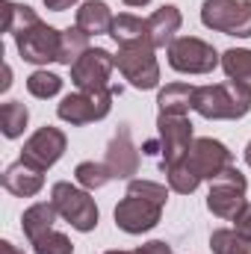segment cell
I'll list each match as a JSON object with an SVG mask.
<instances>
[{
    "label": "cell",
    "instance_id": "9c48e42d",
    "mask_svg": "<svg viewBox=\"0 0 251 254\" xmlns=\"http://www.w3.org/2000/svg\"><path fill=\"white\" fill-rule=\"evenodd\" d=\"M116 68V57L104 48H89L77 63L71 65V83L80 92L110 89V74Z\"/></svg>",
    "mask_w": 251,
    "mask_h": 254
},
{
    "label": "cell",
    "instance_id": "ffe728a7",
    "mask_svg": "<svg viewBox=\"0 0 251 254\" xmlns=\"http://www.w3.org/2000/svg\"><path fill=\"white\" fill-rule=\"evenodd\" d=\"M110 36L119 42V48H125V45H142V42L151 45V36H148V18H136V15H130V12H122V15L113 21Z\"/></svg>",
    "mask_w": 251,
    "mask_h": 254
},
{
    "label": "cell",
    "instance_id": "4316f807",
    "mask_svg": "<svg viewBox=\"0 0 251 254\" xmlns=\"http://www.w3.org/2000/svg\"><path fill=\"white\" fill-rule=\"evenodd\" d=\"M166 178H169V187L175 192H181V195H192V192L198 190V184H201V181L195 178V172L189 169L184 160L166 166Z\"/></svg>",
    "mask_w": 251,
    "mask_h": 254
},
{
    "label": "cell",
    "instance_id": "8992f818",
    "mask_svg": "<svg viewBox=\"0 0 251 254\" xmlns=\"http://www.w3.org/2000/svg\"><path fill=\"white\" fill-rule=\"evenodd\" d=\"M116 68L136 89H154L160 83V65H157V57H154V45H148V42L119 48Z\"/></svg>",
    "mask_w": 251,
    "mask_h": 254
},
{
    "label": "cell",
    "instance_id": "7c38bea8",
    "mask_svg": "<svg viewBox=\"0 0 251 254\" xmlns=\"http://www.w3.org/2000/svg\"><path fill=\"white\" fill-rule=\"evenodd\" d=\"M65 148H68V139H65L63 130H60V127L45 125L24 142L21 160L30 163V166H36V169H42V172H48V169H51V166L65 154Z\"/></svg>",
    "mask_w": 251,
    "mask_h": 254
},
{
    "label": "cell",
    "instance_id": "d590c367",
    "mask_svg": "<svg viewBox=\"0 0 251 254\" xmlns=\"http://www.w3.org/2000/svg\"><path fill=\"white\" fill-rule=\"evenodd\" d=\"M246 163H249V166H251V142H249V145H246Z\"/></svg>",
    "mask_w": 251,
    "mask_h": 254
},
{
    "label": "cell",
    "instance_id": "5b68a950",
    "mask_svg": "<svg viewBox=\"0 0 251 254\" xmlns=\"http://www.w3.org/2000/svg\"><path fill=\"white\" fill-rule=\"evenodd\" d=\"M204 27L225 36H251V0H204L201 6Z\"/></svg>",
    "mask_w": 251,
    "mask_h": 254
},
{
    "label": "cell",
    "instance_id": "484cf974",
    "mask_svg": "<svg viewBox=\"0 0 251 254\" xmlns=\"http://www.w3.org/2000/svg\"><path fill=\"white\" fill-rule=\"evenodd\" d=\"M74 178H77V184H80L83 190H101V187H107V184L113 181L107 163H95V160L80 163V166L74 169Z\"/></svg>",
    "mask_w": 251,
    "mask_h": 254
},
{
    "label": "cell",
    "instance_id": "d6986e66",
    "mask_svg": "<svg viewBox=\"0 0 251 254\" xmlns=\"http://www.w3.org/2000/svg\"><path fill=\"white\" fill-rule=\"evenodd\" d=\"M57 216H60V213H57V207H54V204H48V201H39V204L27 207V210H24V216H21V228H24L27 240L33 243V240H39L42 234L54 231Z\"/></svg>",
    "mask_w": 251,
    "mask_h": 254
},
{
    "label": "cell",
    "instance_id": "7a4b0ae2",
    "mask_svg": "<svg viewBox=\"0 0 251 254\" xmlns=\"http://www.w3.org/2000/svg\"><path fill=\"white\" fill-rule=\"evenodd\" d=\"M246 190H249V181L240 169L228 166L216 181H210V192H207V210L219 219H228V222H237L243 216V210L249 207L246 201Z\"/></svg>",
    "mask_w": 251,
    "mask_h": 254
},
{
    "label": "cell",
    "instance_id": "83f0119b",
    "mask_svg": "<svg viewBox=\"0 0 251 254\" xmlns=\"http://www.w3.org/2000/svg\"><path fill=\"white\" fill-rule=\"evenodd\" d=\"M60 89H63V77H57V74H51V71H33L30 77H27V92L33 95V98H54V95H60Z\"/></svg>",
    "mask_w": 251,
    "mask_h": 254
},
{
    "label": "cell",
    "instance_id": "f546056e",
    "mask_svg": "<svg viewBox=\"0 0 251 254\" xmlns=\"http://www.w3.org/2000/svg\"><path fill=\"white\" fill-rule=\"evenodd\" d=\"M127 192L130 195H142V198H148L154 204H166V198H169V190L163 184H154V181H130Z\"/></svg>",
    "mask_w": 251,
    "mask_h": 254
},
{
    "label": "cell",
    "instance_id": "f1b7e54d",
    "mask_svg": "<svg viewBox=\"0 0 251 254\" xmlns=\"http://www.w3.org/2000/svg\"><path fill=\"white\" fill-rule=\"evenodd\" d=\"M33 252L36 254H74V246H71V240L65 234L48 231L39 240H33Z\"/></svg>",
    "mask_w": 251,
    "mask_h": 254
},
{
    "label": "cell",
    "instance_id": "3957f363",
    "mask_svg": "<svg viewBox=\"0 0 251 254\" xmlns=\"http://www.w3.org/2000/svg\"><path fill=\"white\" fill-rule=\"evenodd\" d=\"M51 204L57 207V213L74 231L89 234V231L98 228V204L89 195V190H80V187H74L68 181H60L51 190Z\"/></svg>",
    "mask_w": 251,
    "mask_h": 254
},
{
    "label": "cell",
    "instance_id": "30bf717a",
    "mask_svg": "<svg viewBox=\"0 0 251 254\" xmlns=\"http://www.w3.org/2000/svg\"><path fill=\"white\" fill-rule=\"evenodd\" d=\"M184 163L195 172L198 181H216L228 166H234V157H231V151L219 139L204 136V139H195L192 142V148L187 151Z\"/></svg>",
    "mask_w": 251,
    "mask_h": 254
},
{
    "label": "cell",
    "instance_id": "52a82bcc",
    "mask_svg": "<svg viewBox=\"0 0 251 254\" xmlns=\"http://www.w3.org/2000/svg\"><path fill=\"white\" fill-rule=\"evenodd\" d=\"M166 51H169V65L175 71H181V74H207V71H213L222 63L216 48L207 45L204 39H195V36L175 39Z\"/></svg>",
    "mask_w": 251,
    "mask_h": 254
},
{
    "label": "cell",
    "instance_id": "44dd1931",
    "mask_svg": "<svg viewBox=\"0 0 251 254\" xmlns=\"http://www.w3.org/2000/svg\"><path fill=\"white\" fill-rule=\"evenodd\" d=\"M222 68L231 83H237L243 92L251 95V51L249 48H231L222 54Z\"/></svg>",
    "mask_w": 251,
    "mask_h": 254
},
{
    "label": "cell",
    "instance_id": "cb8c5ba5",
    "mask_svg": "<svg viewBox=\"0 0 251 254\" xmlns=\"http://www.w3.org/2000/svg\"><path fill=\"white\" fill-rule=\"evenodd\" d=\"M27 122H30V110L21 101H6L0 107V130L6 139H18L24 133Z\"/></svg>",
    "mask_w": 251,
    "mask_h": 254
},
{
    "label": "cell",
    "instance_id": "d6a6232c",
    "mask_svg": "<svg viewBox=\"0 0 251 254\" xmlns=\"http://www.w3.org/2000/svg\"><path fill=\"white\" fill-rule=\"evenodd\" d=\"M77 0H45V6L51 9V12H65V9H71Z\"/></svg>",
    "mask_w": 251,
    "mask_h": 254
},
{
    "label": "cell",
    "instance_id": "2e32d148",
    "mask_svg": "<svg viewBox=\"0 0 251 254\" xmlns=\"http://www.w3.org/2000/svg\"><path fill=\"white\" fill-rule=\"evenodd\" d=\"M181 24H184V15H181V9L172 6V3H166V6H160L157 12H151V18H148V36H151L154 51H157V48H169V45L178 39Z\"/></svg>",
    "mask_w": 251,
    "mask_h": 254
},
{
    "label": "cell",
    "instance_id": "ba28073f",
    "mask_svg": "<svg viewBox=\"0 0 251 254\" xmlns=\"http://www.w3.org/2000/svg\"><path fill=\"white\" fill-rule=\"evenodd\" d=\"M18 54L24 63L33 65H48V63H60V45H63V30L48 27L45 21L33 24L30 30L15 36Z\"/></svg>",
    "mask_w": 251,
    "mask_h": 254
},
{
    "label": "cell",
    "instance_id": "1f68e13d",
    "mask_svg": "<svg viewBox=\"0 0 251 254\" xmlns=\"http://www.w3.org/2000/svg\"><path fill=\"white\" fill-rule=\"evenodd\" d=\"M237 231H243V234H249L251 237V204L243 210V216L237 219Z\"/></svg>",
    "mask_w": 251,
    "mask_h": 254
},
{
    "label": "cell",
    "instance_id": "d4e9b609",
    "mask_svg": "<svg viewBox=\"0 0 251 254\" xmlns=\"http://www.w3.org/2000/svg\"><path fill=\"white\" fill-rule=\"evenodd\" d=\"M86 51H89V33H83L80 27H68V30H63L60 65H68V68H71Z\"/></svg>",
    "mask_w": 251,
    "mask_h": 254
},
{
    "label": "cell",
    "instance_id": "9a60e30c",
    "mask_svg": "<svg viewBox=\"0 0 251 254\" xmlns=\"http://www.w3.org/2000/svg\"><path fill=\"white\" fill-rule=\"evenodd\" d=\"M3 187H6V192H12L18 198H33L45 187V172L24 163V160H18L3 172Z\"/></svg>",
    "mask_w": 251,
    "mask_h": 254
},
{
    "label": "cell",
    "instance_id": "4fadbf2b",
    "mask_svg": "<svg viewBox=\"0 0 251 254\" xmlns=\"http://www.w3.org/2000/svg\"><path fill=\"white\" fill-rule=\"evenodd\" d=\"M160 216H163V204H154V201H148L142 195H130V192L116 207V225L125 234H145V231L157 228Z\"/></svg>",
    "mask_w": 251,
    "mask_h": 254
},
{
    "label": "cell",
    "instance_id": "6da1fadb",
    "mask_svg": "<svg viewBox=\"0 0 251 254\" xmlns=\"http://www.w3.org/2000/svg\"><path fill=\"white\" fill-rule=\"evenodd\" d=\"M192 110L210 122L222 119H243L251 110V95L243 92L237 83H216V86H198Z\"/></svg>",
    "mask_w": 251,
    "mask_h": 254
},
{
    "label": "cell",
    "instance_id": "e0dca14e",
    "mask_svg": "<svg viewBox=\"0 0 251 254\" xmlns=\"http://www.w3.org/2000/svg\"><path fill=\"white\" fill-rule=\"evenodd\" d=\"M113 12H110V6L104 3V0H86V3H80V9H77V27L83 30V33H89V36H104V33H110L113 30Z\"/></svg>",
    "mask_w": 251,
    "mask_h": 254
},
{
    "label": "cell",
    "instance_id": "603a6c76",
    "mask_svg": "<svg viewBox=\"0 0 251 254\" xmlns=\"http://www.w3.org/2000/svg\"><path fill=\"white\" fill-rule=\"evenodd\" d=\"M210 249H213V254H251V237L237 228L234 231L222 228V231H213Z\"/></svg>",
    "mask_w": 251,
    "mask_h": 254
},
{
    "label": "cell",
    "instance_id": "5bb4252c",
    "mask_svg": "<svg viewBox=\"0 0 251 254\" xmlns=\"http://www.w3.org/2000/svg\"><path fill=\"white\" fill-rule=\"evenodd\" d=\"M107 169L113 175V181H125L130 175L139 172V151L133 145V136H130V127H119V133L110 139L107 145Z\"/></svg>",
    "mask_w": 251,
    "mask_h": 254
},
{
    "label": "cell",
    "instance_id": "e575fe53",
    "mask_svg": "<svg viewBox=\"0 0 251 254\" xmlns=\"http://www.w3.org/2000/svg\"><path fill=\"white\" fill-rule=\"evenodd\" d=\"M127 6H148V3H151V0H125Z\"/></svg>",
    "mask_w": 251,
    "mask_h": 254
},
{
    "label": "cell",
    "instance_id": "836d02e7",
    "mask_svg": "<svg viewBox=\"0 0 251 254\" xmlns=\"http://www.w3.org/2000/svg\"><path fill=\"white\" fill-rule=\"evenodd\" d=\"M0 254H24V252H21L18 246H12L9 240H3V243H0Z\"/></svg>",
    "mask_w": 251,
    "mask_h": 254
},
{
    "label": "cell",
    "instance_id": "8d00e7d4",
    "mask_svg": "<svg viewBox=\"0 0 251 254\" xmlns=\"http://www.w3.org/2000/svg\"><path fill=\"white\" fill-rule=\"evenodd\" d=\"M107 254H133V252H122V249H116V252H107Z\"/></svg>",
    "mask_w": 251,
    "mask_h": 254
},
{
    "label": "cell",
    "instance_id": "8fae6325",
    "mask_svg": "<svg viewBox=\"0 0 251 254\" xmlns=\"http://www.w3.org/2000/svg\"><path fill=\"white\" fill-rule=\"evenodd\" d=\"M157 130H160V160H163V169L184 160L187 151L192 148V122L187 116H166L160 113L157 116Z\"/></svg>",
    "mask_w": 251,
    "mask_h": 254
},
{
    "label": "cell",
    "instance_id": "277c9868",
    "mask_svg": "<svg viewBox=\"0 0 251 254\" xmlns=\"http://www.w3.org/2000/svg\"><path fill=\"white\" fill-rule=\"evenodd\" d=\"M122 89L110 86V89H98V92H74V95H65L57 107V116L68 122L74 127H83V125H92V122H101L110 116L113 110V98L119 95Z\"/></svg>",
    "mask_w": 251,
    "mask_h": 254
},
{
    "label": "cell",
    "instance_id": "4dcf8cb0",
    "mask_svg": "<svg viewBox=\"0 0 251 254\" xmlns=\"http://www.w3.org/2000/svg\"><path fill=\"white\" fill-rule=\"evenodd\" d=\"M133 254H172V249L163 243V240H151V243H145V246H139Z\"/></svg>",
    "mask_w": 251,
    "mask_h": 254
},
{
    "label": "cell",
    "instance_id": "ac0fdd59",
    "mask_svg": "<svg viewBox=\"0 0 251 254\" xmlns=\"http://www.w3.org/2000/svg\"><path fill=\"white\" fill-rule=\"evenodd\" d=\"M195 89L198 86H189V83H169L166 89H160L157 95V104H160V113L166 116H187L195 104Z\"/></svg>",
    "mask_w": 251,
    "mask_h": 254
},
{
    "label": "cell",
    "instance_id": "7402d4cb",
    "mask_svg": "<svg viewBox=\"0 0 251 254\" xmlns=\"http://www.w3.org/2000/svg\"><path fill=\"white\" fill-rule=\"evenodd\" d=\"M42 18L36 15V9L24 6V3H12V0H3V30L18 36L24 30H30L33 24H39Z\"/></svg>",
    "mask_w": 251,
    "mask_h": 254
}]
</instances>
